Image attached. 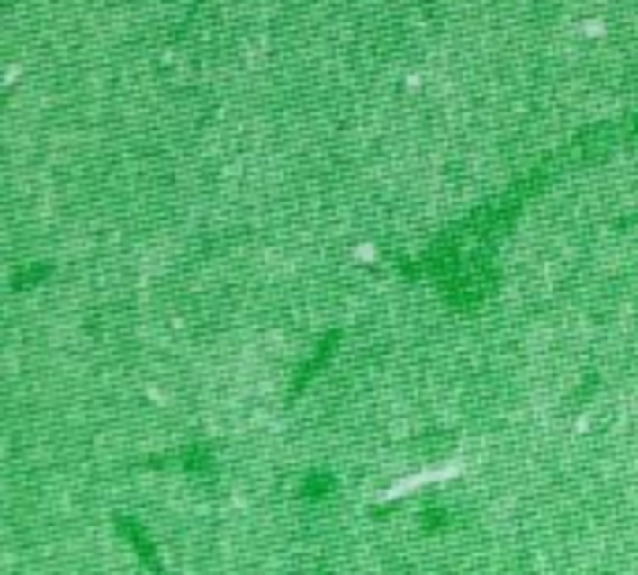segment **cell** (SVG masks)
<instances>
[{
    "mask_svg": "<svg viewBox=\"0 0 638 575\" xmlns=\"http://www.w3.org/2000/svg\"><path fill=\"white\" fill-rule=\"evenodd\" d=\"M116 531L135 545V553H139V561L149 568V575H165V568H161V561H157V549H153V542H149V535H146L142 523H135L131 516H116Z\"/></svg>",
    "mask_w": 638,
    "mask_h": 575,
    "instance_id": "obj_1",
    "label": "cell"
},
{
    "mask_svg": "<svg viewBox=\"0 0 638 575\" xmlns=\"http://www.w3.org/2000/svg\"><path fill=\"white\" fill-rule=\"evenodd\" d=\"M448 523H452V512H448V508L429 505V508L422 512V531H429V535H441V531H448Z\"/></svg>",
    "mask_w": 638,
    "mask_h": 575,
    "instance_id": "obj_3",
    "label": "cell"
},
{
    "mask_svg": "<svg viewBox=\"0 0 638 575\" xmlns=\"http://www.w3.org/2000/svg\"><path fill=\"white\" fill-rule=\"evenodd\" d=\"M337 490V479L333 474H325V471H314V474H306L302 486H299V497L302 501H325L328 493Z\"/></svg>",
    "mask_w": 638,
    "mask_h": 575,
    "instance_id": "obj_2",
    "label": "cell"
},
{
    "mask_svg": "<svg viewBox=\"0 0 638 575\" xmlns=\"http://www.w3.org/2000/svg\"><path fill=\"white\" fill-rule=\"evenodd\" d=\"M210 463H213V456L206 453V448H191V453L184 456V467H187V471H210Z\"/></svg>",
    "mask_w": 638,
    "mask_h": 575,
    "instance_id": "obj_4",
    "label": "cell"
}]
</instances>
